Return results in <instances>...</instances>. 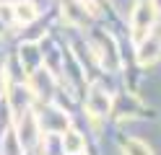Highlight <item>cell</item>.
I'll return each mask as SVG.
<instances>
[{"mask_svg":"<svg viewBox=\"0 0 161 155\" xmlns=\"http://www.w3.org/2000/svg\"><path fill=\"white\" fill-rule=\"evenodd\" d=\"M158 52H161V41L156 36H151V41H146V44L140 47V54H138L140 65H151V62L158 57Z\"/></svg>","mask_w":161,"mask_h":155,"instance_id":"obj_3","label":"cell"},{"mask_svg":"<svg viewBox=\"0 0 161 155\" xmlns=\"http://www.w3.org/2000/svg\"><path fill=\"white\" fill-rule=\"evenodd\" d=\"M153 18H156V10L151 3H143L138 8V13L133 18V28H135V39H143L148 34V28L153 26Z\"/></svg>","mask_w":161,"mask_h":155,"instance_id":"obj_1","label":"cell"},{"mask_svg":"<svg viewBox=\"0 0 161 155\" xmlns=\"http://www.w3.org/2000/svg\"><path fill=\"white\" fill-rule=\"evenodd\" d=\"M75 155H80V152H75Z\"/></svg>","mask_w":161,"mask_h":155,"instance_id":"obj_7","label":"cell"},{"mask_svg":"<svg viewBox=\"0 0 161 155\" xmlns=\"http://www.w3.org/2000/svg\"><path fill=\"white\" fill-rule=\"evenodd\" d=\"M63 147H65L68 155H75V152H80V147H83V140H80L75 132H65V137H63Z\"/></svg>","mask_w":161,"mask_h":155,"instance_id":"obj_5","label":"cell"},{"mask_svg":"<svg viewBox=\"0 0 161 155\" xmlns=\"http://www.w3.org/2000/svg\"><path fill=\"white\" fill-rule=\"evenodd\" d=\"M109 96L104 90H91L88 93V98H86V111L91 114L94 119H99V116H107L109 114Z\"/></svg>","mask_w":161,"mask_h":155,"instance_id":"obj_2","label":"cell"},{"mask_svg":"<svg viewBox=\"0 0 161 155\" xmlns=\"http://www.w3.org/2000/svg\"><path fill=\"white\" fill-rule=\"evenodd\" d=\"M125 155H153L143 142H138V140H127L125 142Z\"/></svg>","mask_w":161,"mask_h":155,"instance_id":"obj_6","label":"cell"},{"mask_svg":"<svg viewBox=\"0 0 161 155\" xmlns=\"http://www.w3.org/2000/svg\"><path fill=\"white\" fill-rule=\"evenodd\" d=\"M13 16H16V21H21V23H29V21H34L36 18V8H34V3H16L13 5Z\"/></svg>","mask_w":161,"mask_h":155,"instance_id":"obj_4","label":"cell"}]
</instances>
